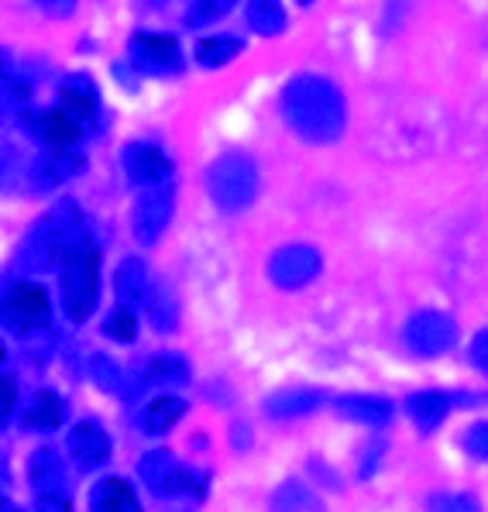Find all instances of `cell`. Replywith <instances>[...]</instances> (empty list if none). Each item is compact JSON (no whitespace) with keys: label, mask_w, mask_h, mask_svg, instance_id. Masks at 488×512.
<instances>
[{"label":"cell","mask_w":488,"mask_h":512,"mask_svg":"<svg viewBox=\"0 0 488 512\" xmlns=\"http://www.w3.org/2000/svg\"><path fill=\"white\" fill-rule=\"evenodd\" d=\"M289 114L299 124V131H306L317 141H330L344 131V100L324 80H306L293 86L289 93Z\"/></svg>","instance_id":"1"},{"label":"cell","mask_w":488,"mask_h":512,"mask_svg":"<svg viewBox=\"0 0 488 512\" xmlns=\"http://www.w3.org/2000/svg\"><path fill=\"white\" fill-rule=\"evenodd\" d=\"M100 296V251L90 241H80L69 248L62 265V299L66 313L73 320H86Z\"/></svg>","instance_id":"2"},{"label":"cell","mask_w":488,"mask_h":512,"mask_svg":"<svg viewBox=\"0 0 488 512\" xmlns=\"http://www.w3.org/2000/svg\"><path fill=\"white\" fill-rule=\"evenodd\" d=\"M403 341H406V348L413 354H420V358H437V354H447L454 348V341H458V324L440 310H420L416 317L406 320Z\"/></svg>","instance_id":"3"},{"label":"cell","mask_w":488,"mask_h":512,"mask_svg":"<svg viewBox=\"0 0 488 512\" xmlns=\"http://www.w3.org/2000/svg\"><path fill=\"white\" fill-rule=\"evenodd\" d=\"M0 317H4L7 327L14 330H38L49 324L52 310H49V293L42 286H31V282H21V286L11 289V296L0 303Z\"/></svg>","instance_id":"4"},{"label":"cell","mask_w":488,"mask_h":512,"mask_svg":"<svg viewBox=\"0 0 488 512\" xmlns=\"http://www.w3.org/2000/svg\"><path fill=\"white\" fill-rule=\"evenodd\" d=\"M454 399L447 396V392H437V389H427V392H413V396L406 399V413L409 420L416 423V430L423 433H434L440 423L447 420V413H451Z\"/></svg>","instance_id":"5"},{"label":"cell","mask_w":488,"mask_h":512,"mask_svg":"<svg viewBox=\"0 0 488 512\" xmlns=\"http://www.w3.org/2000/svg\"><path fill=\"white\" fill-rule=\"evenodd\" d=\"M80 124L73 117H66L59 107L55 110H45V114L35 117V135L45 141L49 148H59V152H69V148L80 141Z\"/></svg>","instance_id":"6"},{"label":"cell","mask_w":488,"mask_h":512,"mask_svg":"<svg viewBox=\"0 0 488 512\" xmlns=\"http://www.w3.org/2000/svg\"><path fill=\"white\" fill-rule=\"evenodd\" d=\"M135 55L141 66L155 69V73H169V69L179 66V45L169 35H138Z\"/></svg>","instance_id":"7"},{"label":"cell","mask_w":488,"mask_h":512,"mask_svg":"<svg viewBox=\"0 0 488 512\" xmlns=\"http://www.w3.org/2000/svg\"><path fill=\"white\" fill-rule=\"evenodd\" d=\"M341 413L354 423H365V427H385L396 413V406L382 396H348L341 399Z\"/></svg>","instance_id":"8"},{"label":"cell","mask_w":488,"mask_h":512,"mask_svg":"<svg viewBox=\"0 0 488 512\" xmlns=\"http://www.w3.org/2000/svg\"><path fill=\"white\" fill-rule=\"evenodd\" d=\"M317 272H320V258H317V251H310V248L282 251V258L275 262V275H279V282H286V286H303V282H310Z\"/></svg>","instance_id":"9"},{"label":"cell","mask_w":488,"mask_h":512,"mask_svg":"<svg viewBox=\"0 0 488 512\" xmlns=\"http://www.w3.org/2000/svg\"><path fill=\"white\" fill-rule=\"evenodd\" d=\"M59 110L66 117H73L83 128V124L93 121V114H97V93H93V86L86 80H69L59 93Z\"/></svg>","instance_id":"10"},{"label":"cell","mask_w":488,"mask_h":512,"mask_svg":"<svg viewBox=\"0 0 488 512\" xmlns=\"http://www.w3.org/2000/svg\"><path fill=\"white\" fill-rule=\"evenodd\" d=\"M93 509L97 512H141L135 488H131L128 482H121V478H110V482L100 485L97 506Z\"/></svg>","instance_id":"11"},{"label":"cell","mask_w":488,"mask_h":512,"mask_svg":"<svg viewBox=\"0 0 488 512\" xmlns=\"http://www.w3.org/2000/svg\"><path fill=\"white\" fill-rule=\"evenodd\" d=\"M248 21L255 25V31H265V35H279L282 25H286L282 0H251V4H248Z\"/></svg>","instance_id":"12"},{"label":"cell","mask_w":488,"mask_h":512,"mask_svg":"<svg viewBox=\"0 0 488 512\" xmlns=\"http://www.w3.org/2000/svg\"><path fill=\"white\" fill-rule=\"evenodd\" d=\"M172 165L165 162V155H159L155 148H138L131 155V176L141 179V183H155V179H165L169 176Z\"/></svg>","instance_id":"13"},{"label":"cell","mask_w":488,"mask_h":512,"mask_svg":"<svg viewBox=\"0 0 488 512\" xmlns=\"http://www.w3.org/2000/svg\"><path fill=\"white\" fill-rule=\"evenodd\" d=\"M238 52H241V42H238V38H227V35L207 38V42H200V49H196V55H200V66H210V69L231 62Z\"/></svg>","instance_id":"14"},{"label":"cell","mask_w":488,"mask_h":512,"mask_svg":"<svg viewBox=\"0 0 488 512\" xmlns=\"http://www.w3.org/2000/svg\"><path fill=\"white\" fill-rule=\"evenodd\" d=\"M183 413H186V403H183V399H155V403L148 406V413H145V416H148V427L162 433V430H169L172 423H176Z\"/></svg>","instance_id":"15"},{"label":"cell","mask_w":488,"mask_h":512,"mask_svg":"<svg viewBox=\"0 0 488 512\" xmlns=\"http://www.w3.org/2000/svg\"><path fill=\"white\" fill-rule=\"evenodd\" d=\"M59 420H62V403L52 392H42V399L31 409V423L35 427H59Z\"/></svg>","instance_id":"16"},{"label":"cell","mask_w":488,"mask_h":512,"mask_svg":"<svg viewBox=\"0 0 488 512\" xmlns=\"http://www.w3.org/2000/svg\"><path fill=\"white\" fill-rule=\"evenodd\" d=\"M430 512H482L478 509V502L471 499V495L464 492H451V495H434V499L427 502Z\"/></svg>","instance_id":"17"},{"label":"cell","mask_w":488,"mask_h":512,"mask_svg":"<svg viewBox=\"0 0 488 512\" xmlns=\"http://www.w3.org/2000/svg\"><path fill=\"white\" fill-rule=\"evenodd\" d=\"M107 330V337H114V341H121V344H128V341H135V334H138V324H135V317H131L128 310H117L114 317L104 324Z\"/></svg>","instance_id":"18"},{"label":"cell","mask_w":488,"mask_h":512,"mask_svg":"<svg viewBox=\"0 0 488 512\" xmlns=\"http://www.w3.org/2000/svg\"><path fill=\"white\" fill-rule=\"evenodd\" d=\"M464 447H468L471 458L478 461H488V423H475L464 433Z\"/></svg>","instance_id":"19"},{"label":"cell","mask_w":488,"mask_h":512,"mask_svg":"<svg viewBox=\"0 0 488 512\" xmlns=\"http://www.w3.org/2000/svg\"><path fill=\"white\" fill-rule=\"evenodd\" d=\"M471 365L482 375H488V327L471 337Z\"/></svg>","instance_id":"20"},{"label":"cell","mask_w":488,"mask_h":512,"mask_svg":"<svg viewBox=\"0 0 488 512\" xmlns=\"http://www.w3.org/2000/svg\"><path fill=\"white\" fill-rule=\"evenodd\" d=\"M231 4H234V0H196V21H214Z\"/></svg>","instance_id":"21"},{"label":"cell","mask_w":488,"mask_h":512,"mask_svg":"<svg viewBox=\"0 0 488 512\" xmlns=\"http://www.w3.org/2000/svg\"><path fill=\"white\" fill-rule=\"evenodd\" d=\"M14 378H7V375H0V416H7V409L14 406Z\"/></svg>","instance_id":"22"},{"label":"cell","mask_w":488,"mask_h":512,"mask_svg":"<svg viewBox=\"0 0 488 512\" xmlns=\"http://www.w3.org/2000/svg\"><path fill=\"white\" fill-rule=\"evenodd\" d=\"M303 4H310V0H303Z\"/></svg>","instance_id":"23"}]
</instances>
